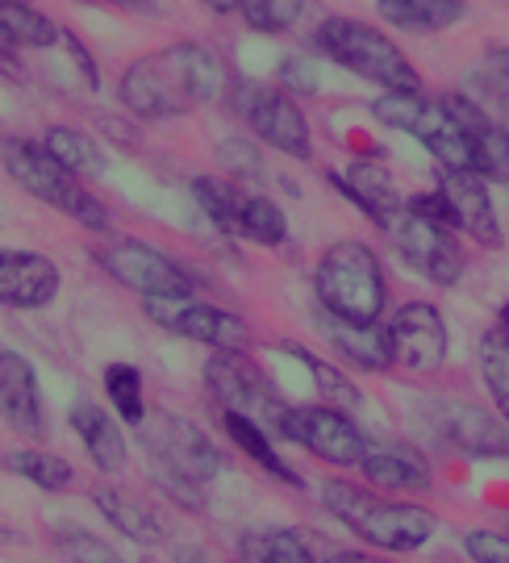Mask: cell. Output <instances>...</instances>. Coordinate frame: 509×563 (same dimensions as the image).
Segmentation results:
<instances>
[{"mask_svg":"<svg viewBox=\"0 0 509 563\" xmlns=\"http://www.w3.org/2000/svg\"><path fill=\"white\" fill-rule=\"evenodd\" d=\"M225 88L222 59L204 42H171L155 55L134 59L122 71L118 97L139 118H180L188 109H201Z\"/></svg>","mask_w":509,"mask_h":563,"instance_id":"cell-1","label":"cell"},{"mask_svg":"<svg viewBox=\"0 0 509 563\" xmlns=\"http://www.w3.org/2000/svg\"><path fill=\"white\" fill-rule=\"evenodd\" d=\"M322 505L330 509V518H339L351 534H359L376 551H418L434 534L430 509L385 501L380 493H372L364 484L339 481V476L322 484Z\"/></svg>","mask_w":509,"mask_h":563,"instance_id":"cell-2","label":"cell"},{"mask_svg":"<svg viewBox=\"0 0 509 563\" xmlns=\"http://www.w3.org/2000/svg\"><path fill=\"white\" fill-rule=\"evenodd\" d=\"M318 305L346 322H380L385 313V267L367 242H334L318 263Z\"/></svg>","mask_w":509,"mask_h":563,"instance_id":"cell-3","label":"cell"},{"mask_svg":"<svg viewBox=\"0 0 509 563\" xmlns=\"http://www.w3.org/2000/svg\"><path fill=\"white\" fill-rule=\"evenodd\" d=\"M313 38L322 46V55H330L346 71H355L359 80L376 84L385 92H422V76L401 55V46L392 38H385L380 30L364 25V21L327 18L318 25Z\"/></svg>","mask_w":509,"mask_h":563,"instance_id":"cell-4","label":"cell"},{"mask_svg":"<svg viewBox=\"0 0 509 563\" xmlns=\"http://www.w3.org/2000/svg\"><path fill=\"white\" fill-rule=\"evenodd\" d=\"M4 172H9V180H18L34 201L59 209L71 222L88 225V230H97V234L109 230V209L84 188L80 176H71V172H67L46 146H38V142L4 139Z\"/></svg>","mask_w":509,"mask_h":563,"instance_id":"cell-5","label":"cell"},{"mask_svg":"<svg viewBox=\"0 0 509 563\" xmlns=\"http://www.w3.org/2000/svg\"><path fill=\"white\" fill-rule=\"evenodd\" d=\"M204 380H209V393L222 401L225 413H243L255 426H264L267 434H280L288 405L280 397V388L272 384V376L246 351H218L204 363Z\"/></svg>","mask_w":509,"mask_h":563,"instance_id":"cell-6","label":"cell"},{"mask_svg":"<svg viewBox=\"0 0 509 563\" xmlns=\"http://www.w3.org/2000/svg\"><path fill=\"white\" fill-rule=\"evenodd\" d=\"M97 263L118 284H125L130 292H139L143 301H151V297H192V288H197L180 263H171L164 251H155L139 239L104 242L97 251Z\"/></svg>","mask_w":509,"mask_h":563,"instance_id":"cell-7","label":"cell"},{"mask_svg":"<svg viewBox=\"0 0 509 563\" xmlns=\"http://www.w3.org/2000/svg\"><path fill=\"white\" fill-rule=\"evenodd\" d=\"M392 246L401 251V260L413 267V272H422L430 284H439V288H451V284H460L464 276V251H460V242H455V230L443 222H430L422 213H413V209H401L392 225L385 230Z\"/></svg>","mask_w":509,"mask_h":563,"instance_id":"cell-8","label":"cell"},{"mask_svg":"<svg viewBox=\"0 0 509 563\" xmlns=\"http://www.w3.org/2000/svg\"><path fill=\"white\" fill-rule=\"evenodd\" d=\"M151 422H143V443L155 455V472L180 476V481L209 484L218 476V446L204 439L192 422H184L176 413H146Z\"/></svg>","mask_w":509,"mask_h":563,"instance_id":"cell-9","label":"cell"},{"mask_svg":"<svg viewBox=\"0 0 509 563\" xmlns=\"http://www.w3.org/2000/svg\"><path fill=\"white\" fill-rule=\"evenodd\" d=\"M280 439L306 446L318 460L334 463V467H359L367 455L364 430L346 418L343 409L330 405H306V409H288Z\"/></svg>","mask_w":509,"mask_h":563,"instance_id":"cell-10","label":"cell"},{"mask_svg":"<svg viewBox=\"0 0 509 563\" xmlns=\"http://www.w3.org/2000/svg\"><path fill=\"white\" fill-rule=\"evenodd\" d=\"M143 309L146 318L167 334L204 342V346H218V351H246V342H251V330L218 305H201L192 297H151V301H143Z\"/></svg>","mask_w":509,"mask_h":563,"instance_id":"cell-11","label":"cell"},{"mask_svg":"<svg viewBox=\"0 0 509 563\" xmlns=\"http://www.w3.org/2000/svg\"><path fill=\"white\" fill-rule=\"evenodd\" d=\"M234 109L251 121V130L267 146L285 151L292 159H309V125L288 92H280V88H239Z\"/></svg>","mask_w":509,"mask_h":563,"instance_id":"cell-12","label":"cell"},{"mask_svg":"<svg viewBox=\"0 0 509 563\" xmlns=\"http://www.w3.org/2000/svg\"><path fill=\"white\" fill-rule=\"evenodd\" d=\"M388 334H392V355L406 372L427 376L447 360V322L430 301L401 305V313L388 322Z\"/></svg>","mask_w":509,"mask_h":563,"instance_id":"cell-13","label":"cell"},{"mask_svg":"<svg viewBox=\"0 0 509 563\" xmlns=\"http://www.w3.org/2000/svg\"><path fill=\"white\" fill-rule=\"evenodd\" d=\"M447 109L455 113L468 146V167L489 184H509V130L501 121L485 113L468 97H447Z\"/></svg>","mask_w":509,"mask_h":563,"instance_id":"cell-14","label":"cell"},{"mask_svg":"<svg viewBox=\"0 0 509 563\" xmlns=\"http://www.w3.org/2000/svg\"><path fill=\"white\" fill-rule=\"evenodd\" d=\"M439 430L468 460H509V422L472 401H439Z\"/></svg>","mask_w":509,"mask_h":563,"instance_id":"cell-15","label":"cell"},{"mask_svg":"<svg viewBox=\"0 0 509 563\" xmlns=\"http://www.w3.org/2000/svg\"><path fill=\"white\" fill-rule=\"evenodd\" d=\"M439 192L447 197L455 230H464L480 246H501V225H497V209H493V197L489 188H485V176L460 172V167H443L439 172Z\"/></svg>","mask_w":509,"mask_h":563,"instance_id":"cell-16","label":"cell"},{"mask_svg":"<svg viewBox=\"0 0 509 563\" xmlns=\"http://www.w3.org/2000/svg\"><path fill=\"white\" fill-rule=\"evenodd\" d=\"M59 292V267L34 251H0V301L9 309H42Z\"/></svg>","mask_w":509,"mask_h":563,"instance_id":"cell-17","label":"cell"},{"mask_svg":"<svg viewBox=\"0 0 509 563\" xmlns=\"http://www.w3.org/2000/svg\"><path fill=\"white\" fill-rule=\"evenodd\" d=\"M0 409H4V422L25 434H42V393L38 376L25 355L18 351H0Z\"/></svg>","mask_w":509,"mask_h":563,"instance_id":"cell-18","label":"cell"},{"mask_svg":"<svg viewBox=\"0 0 509 563\" xmlns=\"http://www.w3.org/2000/svg\"><path fill=\"white\" fill-rule=\"evenodd\" d=\"M322 330H327L330 346L351 360L364 372H388L397 355H392V334L388 325L380 322H346V318H334V313H322Z\"/></svg>","mask_w":509,"mask_h":563,"instance_id":"cell-19","label":"cell"},{"mask_svg":"<svg viewBox=\"0 0 509 563\" xmlns=\"http://www.w3.org/2000/svg\"><path fill=\"white\" fill-rule=\"evenodd\" d=\"M367 484L388 488V493H418L430 488V463L427 455H418L406 443H372L367 439V455L359 463Z\"/></svg>","mask_w":509,"mask_h":563,"instance_id":"cell-20","label":"cell"},{"mask_svg":"<svg viewBox=\"0 0 509 563\" xmlns=\"http://www.w3.org/2000/svg\"><path fill=\"white\" fill-rule=\"evenodd\" d=\"M330 180L339 184V192L359 205L364 218H372L380 230H388L392 218L406 209V201L397 197V184H392V176H388L380 163H372V159L351 163L343 176H330Z\"/></svg>","mask_w":509,"mask_h":563,"instance_id":"cell-21","label":"cell"},{"mask_svg":"<svg viewBox=\"0 0 509 563\" xmlns=\"http://www.w3.org/2000/svg\"><path fill=\"white\" fill-rule=\"evenodd\" d=\"M92 501H97V509L109 518V526H118V534H125V539H134V543H143V547L164 543V534H167L164 518L151 509L146 497L130 493V488H118V484H101V488L92 493Z\"/></svg>","mask_w":509,"mask_h":563,"instance_id":"cell-22","label":"cell"},{"mask_svg":"<svg viewBox=\"0 0 509 563\" xmlns=\"http://www.w3.org/2000/svg\"><path fill=\"white\" fill-rule=\"evenodd\" d=\"M71 430L80 434L88 460L97 463L101 472H118L125 463L122 426H118V418H109L101 405H92V401L71 405Z\"/></svg>","mask_w":509,"mask_h":563,"instance_id":"cell-23","label":"cell"},{"mask_svg":"<svg viewBox=\"0 0 509 563\" xmlns=\"http://www.w3.org/2000/svg\"><path fill=\"white\" fill-rule=\"evenodd\" d=\"M376 9L392 30H406V34H439L460 25L468 13L464 0H376Z\"/></svg>","mask_w":509,"mask_h":563,"instance_id":"cell-24","label":"cell"},{"mask_svg":"<svg viewBox=\"0 0 509 563\" xmlns=\"http://www.w3.org/2000/svg\"><path fill=\"white\" fill-rule=\"evenodd\" d=\"M239 560L243 563H318L306 543V534L280 530V526H255V530H246L243 543H239Z\"/></svg>","mask_w":509,"mask_h":563,"instance_id":"cell-25","label":"cell"},{"mask_svg":"<svg viewBox=\"0 0 509 563\" xmlns=\"http://www.w3.org/2000/svg\"><path fill=\"white\" fill-rule=\"evenodd\" d=\"M0 34H4V51L13 46H30V51H46L63 38V30L51 18H42L38 9L21 4V0H0Z\"/></svg>","mask_w":509,"mask_h":563,"instance_id":"cell-26","label":"cell"},{"mask_svg":"<svg viewBox=\"0 0 509 563\" xmlns=\"http://www.w3.org/2000/svg\"><path fill=\"white\" fill-rule=\"evenodd\" d=\"M225 434L239 443V451H246L251 460L259 463L264 472H272L276 481L285 484H301V476L292 472L285 463V455H276V446H272V439H267L264 426H255L251 418H243V413H225Z\"/></svg>","mask_w":509,"mask_h":563,"instance_id":"cell-27","label":"cell"},{"mask_svg":"<svg viewBox=\"0 0 509 563\" xmlns=\"http://www.w3.org/2000/svg\"><path fill=\"white\" fill-rule=\"evenodd\" d=\"M46 151L80 180H101L104 176V155L97 151V142L84 139L80 130H67V125H51L46 134Z\"/></svg>","mask_w":509,"mask_h":563,"instance_id":"cell-28","label":"cell"},{"mask_svg":"<svg viewBox=\"0 0 509 563\" xmlns=\"http://www.w3.org/2000/svg\"><path fill=\"white\" fill-rule=\"evenodd\" d=\"M4 472L30 481L42 493H63L71 484V463L51 451H13V455H4Z\"/></svg>","mask_w":509,"mask_h":563,"instance_id":"cell-29","label":"cell"},{"mask_svg":"<svg viewBox=\"0 0 509 563\" xmlns=\"http://www.w3.org/2000/svg\"><path fill=\"white\" fill-rule=\"evenodd\" d=\"M239 234L259 246H280L288 239V222L285 209L267 197H243L239 205Z\"/></svg>","mask_w":509,"mask_h":563,"instance_id":"cell-30","label":"cell"},{"mask_svg":"<svg viewBox=\"0 0 509 563\" xmlns=\"http://www.w3.org/2000/svg\"><path fill=\"white\" fill-rule=\"evenodd\" d=\"M104 393H109V401H113L122 422H130V426L146 422L143 376H139V367H130V363H109V367H104Z\"/></svg>","mask_w":509,"mask_h":563,"instance_id":"cell-31","label":"cell"},{"mask_svg":"<svg viewBox=\"0 0 509 563\" xmlns=\"http://www.w3.org/2000/svg\"><path fill=\"white\" fill-rule=\"evenodd\" d=\"M480 372H485V384H489L501 418L509 422V339L497 325L480 339Z\"/></svg>","mask_w":509,"mask_h":563,"instance_id":"cell-32","label":"cell"},{"mask_svg":"<svg viewBox=\"0 0 509 563\" xmlns=\"http://www.w3.org/2000/svg\"><path fill=\"white\" fill-rule=\"evenodd\" d=\"M285 351H292L297 360L306 363L309 376L318 380L313 388H318V393H322L327 401H334L339 409H359V388H355V384L346 380L343 372H334V367H330V363H322L318 355H309V351L301 346V342H285Z\"/></svg>","mask_w":509,"mask_h":563,"instance_id":"cell-33","label":"cell"},{"mask_svg":"<svg viewBox=\"0 0 509 563\" xmlns=\"http://www.w3.org/2000/svg\"><path fill=\"white\" fill-rule=\"evenodd\" d=\"M192 197L201 201V209L209 213V222L230 230V234H239V205H243V197H239L230 184L197 176V180H192Z\"/></svg>","mask_w":509,"mask_h":563,"instance_id":"cell-34","label":"cell"},{"mask_svg":"<svg viewBox=\"0 0 509 563\" xmlns=\"http://www.w3.org/2000/svg\"><path fill=\"white\" fill-rule=\"evenodd\" d=\"M55 547L67 563H122V555L109 543H101L97 534H88L80 526H63L55 530Z\"/></svg>","mask_w":509,"mask_h":563,"instance_id":"cell-35","label":"cell"},{"mask_svg":"<svg viewBox=\"0 0 509 563\" xmlns=\"http://www.w3.org/2000/svg\"><path fill=\"white\" fill-rule=\"evenodd\" d=\"M301 4L306 0H243L239 4V13L251 30H259V34H280L288 30L292 21L301 18Z\"/></svg>","mask_w":509,"mask_h":563,"instance_id":"cell-36","label":"cell"},{"mask_svg":"<svg viewBox=\"0 0 509 563\" xmlns=\"http://www.w3.org/2000/svg\"><path fill=\"white\" fill-rule=\"evenodd\" d=\"M218 159L239 176V180H264V159H259V151L243 139H225L218 146Z\"/></svg>","mask_w":509,"mask_h":563,"instance_id":"cell-37","label":"cell"},{"mask_svg":"<svg viewBox=\"0 0 509 563\" xmlns=\"http://www.w3.org/2000/svg\"><path fill=\"white\" fill-rule=\"evenodd\" d=\"M464 551H468L472 563H509V534L472 530L468 539H464Z\"/></svg>","mask_w":509,"mask_h":563,"instance_id":"cell-38","label":"cell"},{"mask_svg":"<svg viewBox=\"0 0 509 563\" xmlns=\"http://www.w3.org/2000/svg\"><path fill=\"white\" fill-rule=\"evenodd\" d=\"M280 84H285L288 92H306L313 97L318 88H322V71H318V59H309V55H297V59H288L280 67Z\"/></svg>","mask_w":509,"mask_h":563,"instance_id":"cell-39","label":"cell"},{"mask_svg":"<svg viewBox=\"0 0 509 563\" xmlns=\"http://www.w3.org/2000/svg\"><path fill=\"white\" fill-rule=\"evenodd\" d=\"M155 484H159V493H167L180 509H192V514L204 509V484L180 481V476H167V472H155Z\"/></svg>","mask_w":509,"mask_h":563,"instance_id":"cell-40","label":"cell"},{"mask_svg":"<svg viewBox=\"0 0 509 563\" xmlns=\"http://www.w3.org/2000/svg\"><path fill=\"white\" fill-rule=\"evenodd\" d=\"M63 42H67V51H71V59H76V67H80L84 76V88H97V63H92V55L80 46V38L76 34H63Z\"/></svg>","mask_w":509,"mask_h":563,"instance_id":"cell-41","label":"cell"},{"mask_svg":"<svg viewBox=\"0 0 509 563\" xmlns=\"http://www.w3.org/2000/svg\"><path fill=\"white\" fill-rule=\"evenodd\" d=\"M489 67L497 71V80H501L509 88V46H497V51H493V55H489Z\"/></svg>","mask_w":509,"mask_h":563,"instance_id":"cell-42","label":"cell"},{"mask_svg":"<svg viewBox=\"0 0 509 563\" xmlns=\"http://www.w3.org/2000/svg\"><path fill=\"white\" fill-rule=\"evenodd\" d=\"M322 563H388V560H376V555H364V551H334Z\"/></svg>","mask_w":509,"mask_h":563,"instance_id":"cell-43","label":"cell"},{"mask_svg":"<svg viewBox=\"0 0 509 563\" xmlns=\"http://www.w3.org/2000/svg\"><path fill=\"white\" fill-rule=\"evenodd\" d=\"M204 9H213V13H234L243 0H201Z\"/></svg>","mask_w":509,"mask_h":563,"instance_id":"cell-44","label":"cell"},{"mask_svg":"<svg viewBox=\"0 0 509 563\" xmlns=\"http://www.w3.org/2000/svg\"><path fill=\"white\" fill-rule=\"evenodd\" d=\"M101 4H113V9H143L151 0H101Z\"/></svg>","mask_w":509,"mask_h":563,"instance_id":"cell-45","label":"cell"},{"mask_svg":"<svg viewBox=\"0 0 509 563\" xmlns=\"http://www.w3.org/2000/svg\"><path fill=\"white\" fill-rule=\"evenodd\" d=\"M497 330L509 339V305H501V313H497Z\"/></svg>","mask_w":509,"mask_h":563,"instance_id":"cell-46","label":"cell"}]
</instances>
